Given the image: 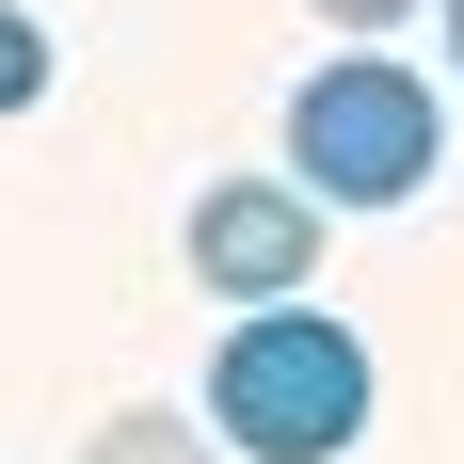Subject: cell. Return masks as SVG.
Wrapping results in <instances>:
<instances>
[{
    "label": "cell",
    "mask_w": 464,
    "mask_h": 464,
    "mask_svg": "<svg viewBox=\"0 0 464 464\" xmlns=\"http://www.w3.org/2000/svg\"><path fill=\"white\" fill-rule=\"evenodd\" d=\"M369 401H384V369L336 304H240L225 353H208V432L240 464H353Z\"/></svg>",
    "instance_id": "6da1fadb"
},
{
    "label": "cell",
    "mask_w": 464,
    "mask_h": 464,
    "mask_svg": "<svg viewBox=\"0 0 464 464\" xmlns=\"http://www.w3.org/2000/svg\"><path fill=\"white\" fill-rule=\"evenodd\" d=\"M432 160H449V112L401 48H336L321 81L288 96V177L321 192V208H417Z\"/></svg>",
    "instance_id": "7a4b0ae2"
},
{
    "label": "cell",
    "mask_w": 464,
    "mask_h": 464,
    "mask_svg": "<svg viewBox=\"0 0 464 464\" xmlns=\"http://www.w3.org/2000/svg\"><path fill=\"white\" fill-rule=\"evenodd\" d=\"M304 273H321V192L304 177L192 192V288H208V304H304Z\"/></svg>",
    "instance_id": "3957f363"
},
{
    "label": "cell",
    "mask_w": 464,
    "mask_h": 464,
    "mask_svg": "<svg viewBox=\"0 0 464 464\" xmlns=\"http://www.w3.org/2000/svg\"><path fill=\"white\" fill-rule=\"evenodd\" d=\"M208 449H225V432H192V417H177V401H129V417L96 432V449H81V464H208Z\"/></svg>",
    "instance_id": "277c9868"
},
{
    "label": "cell",
    "mask_w": 464,
    "mask_h": 464,
    "mask_svg": "<svg viewBox=\"0 0 464 464\" xmlns=\"http://www.w3.org/2000/svg\"><path fill=\"white\" fill-rule=\"evenodd\" d=\"M48 96V33H33V0H0V112H33Z\"/></svg>",
    "instance_id": "5b68a950"
},
{
    "label": "cell",
    "mask_w": 464,
    "mask_h": 464,
    "mask_svg": "<svg viewBox=\"0 0 464 464\" xmlns=\"http://www.w3.org/2000/svg\"><path fill=\"white\" fill-rule=\"evenodd\" d=\"M304 16H336V33H401L417 0H304Z\"/></svg>",
    "instance_id": "8992f818"
},
{
    "label": "cell",
    "mask_w": 464,
    "mask_h": 464,
    "mask_svg": "<svg viewBox=\"0 0 464 464\" xmlns=\"http://www.w3.org/2000/svg\"><path fill=\"white\" fill-rule=\"evenodd\" d=\"M449 81H464V0H449Z\"/></svg>",
    "instance_id": "52a82bcc"
}]
</instances>
